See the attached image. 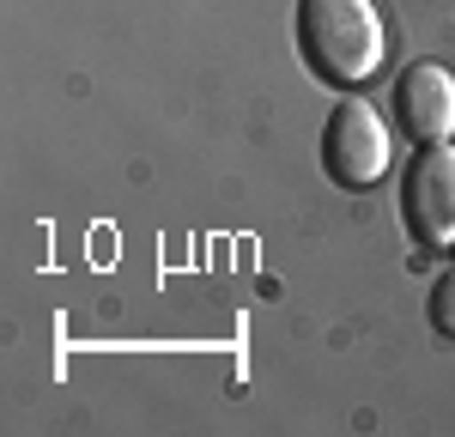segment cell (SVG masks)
<instances>
[{"label":"cell","mask_w":455,"mask_h":437,"mask_svg":"<svg viewBox=\"0 0 455 437\" xmlns=\"http://www.w3.org/2000/svg\"><path fill=\"white\" fill-rule=\"evenodd\" d=\"M298 49L328 85H364L383 68V19L371 0H298Z\"/></svg>","instance_id":"cell-1"},{"label":"cell","mask_w":455,"mask_h":437,"mask_svg":"<svg viewBox=\"0 0 455 437\" xmlns=\"http://www.w3.org/2000/svg\"><path fill=\"white\" fill-rule=\"evenodd\" d=\"M322 158H328V177L340 182V188H371L377 177H388L395 140H388L383 115L364 104V98H347V104L328 115V134H322Z\"/></svg>","instance_id":"cell-2"},{"label":"cell","mask_w":455,"mask_h":437,"mask_svg":"<svg viewBox=\"0 0 455 437\" xmlns=\"http://www.w3.org/2000/svg\"><path fill=\"white\" fill-rule=\"evenodd\" d=\"M401 218L425 250L455 243V146L431 140L401 177Z\"/></svg>","instance_id":"cell-3"},{"label":"cell","mask_w":455,"mask_h":437,"mask_svg":"<svg viewBox=\"0 0 455 437\" xmlns=\"http://www.w3.org/2000/svg\"><path fill=\"white\" fill-rule=\"evenodd\" d=\"M395 115L413 140H450L455 134V73L443 61H419V68L401 73L395 85Z\"/></svg>","instance_id":"cell-4"},{"label":"cell","mask_w":455,"mask_h":437,"mask_svg":"<svg viewBox=\"0 0 455 437\" xmlns=\"http://www.w3.org/2000/svg\"><path fill=\"white\" fill-rule=\"evenodd\" d=\"M431 322L443 328V334H455V280H443V286L431 291Z\"/></svg>","instance_id":"cell-5"}]
</instances>
